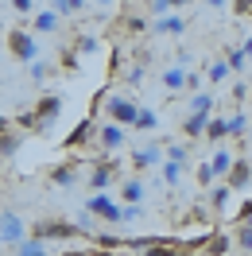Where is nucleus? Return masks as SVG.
Instances as JSON below:
<instances>
[{"mask_svg": "<svg viewBox=\"0 0 252 256\" xmlns=\"http://www.w3.org/2000/svg\"><path fill=\"white\" fill-rule=\"evenodd\" d=\"M32 237L39 240H78V237H90V225H74V222H35L32 225Z\"/></svg>", "mask_w": 252, "mask_h": 256, "instance_id": "obj_1", "label": "nucleus"}, {"mask_svg": "<svg viewBox=\"0 0 252 256\" xmlns=\"http://www.w3.org/2000/svg\"><path fill=\"white\" fill-rule=\"evenodd\" d=\"M105 112H109V120H116V124H136V112H140V105L132 101L128 94H105Z\"/></svg>", "mask_w": 252, "mask_h": 256, "instance_id": "obj_2", "label": "nucleus"}, {"mask_svg": "<svg viewBox=\"0 0 252 256\" xmlns=\"http://www.w3.org/2000/svg\"><path fill=\"white\" fill-rule=\"evenodd\" d=\"M94 167H90V175H86V182H90V190H109V182L116 178V171H120V160H90Z\"/></svg>", "mask_w": 252, "mask_h": 256, "instance_id": "obj_3", "label": "nucleus"}, {"mask_svg": "<svg viewBox=\"0 0 252 256\" xmlns=\"http://www.w3.org/2000/svg\"><path fill=\"white\" fill-rule=\"evenodd\" d=\"M24 237H28L24 218H20L16 210H0V244H12V248H16Z\"/></svg>", "mask_w": 252, "mask_h": 256, "instance_id": "obj_4", "label": "nucleus"}, {"mask_svg": "<svg viewBox=\"0 0 252 256\" xmlns=\"http://www.w3.org/2000/svg\"><path fill=\"white\" fill-rule=\"evenodd\" d=\"M8 50H12V58H20V62H35L39 58V47H35V39L24 28H12L8 32Z\"/></svg>", "mask_w": 252, "mask_h": 256, "instance_id": "obj_5", "label": "nucleus"}, {"mask_svg": "<svg viewBox=\"0 0 252 256\" xmlns=\"http://www.w3.org/2000/svg\"><path fill=\"white\" fill-rule=\"evenodd\" d=\"M58 112H62V97H58V94H47V97H39V105L32 109V116H35V132L50 128Z\"/></svg>", "mask_w": 252, "mask_h": 256, "instance_id": "obj_6", "label": "nucleus"}, {"mask_svg": "<svg viewBox=\"0 0 252 256\" xmlns=\"http://www.w3.org/2000/svg\"><path fill=\"white\" fill-rule=\"evenodd\" d=\"M86 210L90 214H97V218H105V222H120V206L116 202H109V194H90V202H86Z\"/></svg>", "mask_w": 252, "mask_h": 256, "instance_id": "obj_7", "label": "nucleus"}, {"mask_svg": "<svg viewBox=\"0 0 252 256\" xmlns=\"http://www.w3.org/2000/svg\"><path fill=\"white\" fill-rule=\"evenodd\" d=\"M124 124H116V120H109V124H97V140H101V148L105 152H116V148L124 144Z\"/></svg>", "mask_w": 252, "mask_h": 256, "instance_id": "obj_8", "label": "nucleus"}, {"mask_svg": "<svg viewBox=\"0 0 252 256\" xmlns=\"http://www.w3.org/2000/svg\"><path fill=\"white\" fill-rule=\"evenodd\" d=\"M248 178H252V163L248 160H233L229 175H225V186L236 194V190H244V186H248Z\"/></svg>", "mask_w": 252, "mask_h": 256, "instance_id": "obj_9", "label": "nucleus"}, {"mask_svg": "<svg viewBox=\"0 0 252 256\" xmlns=\"http://www.w3.org/2000/svg\"><path fill=\"white\" fill-rule=\"evenodd\" d=\"M94 136H97V124H94V116H86V120L62 140V148H66V152H78V148L86 144V140H94Z\"/></svg>", "mask_w": 252, "mask_h": 256, "instance_id": "obj_10", "label": "nucleus"}, {"mask_svg": "<svg viewBox=\"0 0 252 256\" xmlns=\"http://www.w3.org/2000/svg\"><path fill=\"white\" fill-rule=\"evenodd\" d=\"M210 116H214V112H186V120H182V136H186V140H198V136H206Z\"/></svg>", "mask_w": 252, "mask_h": 256, "instance_id": "obj_11", "label": "nucleus"}, {"mask_svg": "<svg viewBox=\"0 0 252 256\" xmlns=\"http://www.w3.org/2000/svg\"><path fill=\"white\" fill-rule=\"evenodd\" d=\"M159 163H163V148H159V144L140 148V152L132 156V167H136V171H148V167H159Z\"/></svg>", "mask_w": 252, "mask_h": 256, "instance_id": "obj_12", "label": "nucleus"}, {"mask_svg": "<svg viewBox=\"0 0 252 256\" xmlns=\"http://www.w3.org/2000/svg\"><path fill=\"white\" fill-rule=\"evenodd\" d=\"M50 182H54V186H74V182H78V160H66L62 167H54V171H50Z\"/></svg>", "mask_w": 252, "mask_h": 256, "instance_id": "obj_13", "label": "nucleus"}, {"mask_svg": "<svg viewBox=\"0 0 252 256\" xmlns=\"http://www.w3.org/2000/svg\"><path fill=\"white\" fill-rule=\"evenodd\" d=\"M144 194H148V186H144L140 178H128L124 186H120V202H124V206H140Z\"/></svg>", "mask_w": 252, "mask_h": 256, "instance_id": "obj_14", "label": "nucleus"}, {"mask_svg": "<svg viewBox=\"0 0 252 256\" xmlns=\"http://www.w3.org/2000/svg\"><path fill=\"white\" fill-rule=\"evenodd\" d=\"M20 144H24V132H16V128L0 132V160H12V156L20 152Z\"/></svg>", "mask_w": 252, "mask_h": 256, "instance_id": "obj_15", "label": "nucleus"}, {"mask_svg": "<svg viewBox=\"0 0 252 256\" xmlns=\"http://www.w3.org/2000/svg\"><path fill=\"white\" fill-rule=\"evenodd\" d=\"M229 244H233V237H229V233H210L202 256H229Z\"/></svg>", "mask_w": 252, "mask_h": 256, "instance_id": "obj_16", "label": "nucleus"}, {"mask_svg": "<svg viewBox=\"0 0 252 256\" xmlns=\"http://www.w3.org/2000/svg\"><path fill=\"white\" fill-rule=\"evenodd\" d=\"M16 256H50V244L39 240V237H24L16 244Z\"/></svg>", "mask_w": 252, "mask_h": 256, "instance_id": "obj_17", "label": "nucleus"}, {"mask_svg": "<svg viewBox=\"0 0 252 256\" xmlns=\"http://www.w3.org/2000/svg\"><path fill=\"white\" fill-rule=\"evenodd\" d=\"M233 152H229V148H218V152H214V160H210V167H214V178H225L229 175V167H233Z\"/></svg>", "mask_w": 252, "mask_h": 256, "instance_id": "obj_18", "label": "nucleus"}, {"mask_svg": "<svg viewBox=\"0 0 252 256\" xmlns=\"http://www.w3.org/2000/svg\"><path fill=\"white\" fill-rule=\"evenodd\" d=\"M186 28V20L182 16H159L156 24H152V35H167V32H182Z\"/></svg>", "mask_w": 252, "mask_h": 256, "instance_id": "obj_19", "label": "nucleus"}, {"mask_svg": "<svg viewBox=\"0 0 252 256\" xmlns=\"http://www.w3.org/2000/svg\"><path fill=\"white\" fill-rule=\"evenodd\" d=\"M186 86V66H171V70H163V90H182Z\"/></svg>", "mask_w": 252, "mask_h": 256, "instance_id": "obj_20", "label": "nucleus"}, {"mask_svg": "<svg viewBox=\"0 0 252 256\" xmlns=\"http://www.w3.org/2000/svg\"><path fill=\"white\" fill-rule=\"evenodd\" d=\"M229 198H233V190H229L225 182H221V186H214V190H210V210H214V214H221V210L229 206Z\"/></svg>", "mask_w": 252, "mask_h": 256, "instance_id": "obj_21", "label": "nucleus"}, {"mask_svg": "<svg viewBox=\"0 0 252 256\" xmlns=\"http://www.w3.org/2000/svg\"><path fill=\"white\" fill-rule=\"evenodd\" d=\"M35 32H43V35L58 32V12H35Z\"/></svg>", "mask_w": 252, "mask_h": 256, "instance_id": "obj_22", "label": "nucleus"}, {"mask_svg": "<svg viewBox=\"0 0 252 256\" xmlns=\"http://www.w3.org/2000/svg\"><path fill=\"white\" fill-rule=\"evenodd\" d=\"M86 8V0H50V12H58V16H74Z\"/></svg>", "mask_w": 252, "mask_h": 256, "instance_id": "obj_23", "label": "nucleus"}, {"mask_svg": "<svg viewBox=\"0 0 252 256\" xmlns=\"http://www.w3.org/2000/svg\"><path fill=\"white\" fill-rule=\"evenodd\" d=\"M206 136H210V144H221L229 132H225V120L221 116H210V124H206Z\"/></svg>", "mask_w": 252, "mask_h": 256, "instance_id": "obj_24", "label": "nucleus"}, {"mask_svg": "<svg viewBox=\"0 0 252 256\" xmlns=\"http://www.w3.org/2000/svg\"><path fill=\"white\" fill-rule=\"evenodd\" d=\"M178 178H182V163L163 160V182H167V186H178Z\"/></svg>", "mask_w": 252, "mask_h": 256, "instance_id": "obj_25", "label": "nucleus"}, {"mask_svg": "<svg viewBox=\"0 0 252 256\" xmlns=\"http://www.w3.org/2000/svg\"><path fill=\"white\" fill-rule=\"evenodd\" d=\"M225 78H229V66H225V62H210V66H206V82L221 86Z\"/></svg>", "mask_w": 252, "mask_h": 256, "instance_id": "obj_26", "label": "nucleus"}, {"mask_svg": "<svg viewBox=\"0 0 252 256\" xmlns=\"http://www.w3.org/2000/svg\"><path fill=\"white\" fill-rule=\"evenodd\" d=\"M132 128H144V132H152V128H159V116H156L152 109H140V112H136V124H132Z\"/></svg>", "mask_w": 252, "mask_h": 256, "instance_id": "obj_27", "label": "nucleus"}, {"mask_svg": "<svg viewBox=\"0 0 252 256\" xmlns=\"http://www.w3.org/2000/svg\"><path fill=\"white\" fill-rule=\"evenodd\" d=\"M236 248L240 252H252V225H236Z\"/></svg>", "mask_w": 252, "mask_h": 256, "instance_id": "obj_28", "label": "nucleus"}, {"mask_svg": "<svg viewBox=\"0 0 252 256\" xmlns=\"http://www.w3.org/2000/svg\"><path fill=\"white\" fill-rule=\"evenodd\" d=\"M214 109V97L210 94H194L190 97V112H210Z\"/></svg>", "mask_w": 252, "mask_h": 256, "instance_id": "obj_29", "label": "nucleus"}, {"mask_svg": "<svg viewBox=\"0 0 252 256\" xmlns=\"http://www.w3.org/2000/svg\"><path fill=\"white\" fill-rule=\"evenodd\" d=\"M244 112H236V116H229V120H225V132H229V136H244Z\"/></svg>", "mask_w": 252, "mask_h": 256, "instance_id": "obj_30", "label": "nucleus"}, {"mask_svg": "<svg viewBox=\"0 0 252 256\" xmlns=\"http://www.w3.org/2000/svg\"><path fill=\"white\" fill-rule=\"evenodd\" d=\"M225 66H229V74H233V70H244V50L233 47L229 54H225Z\"/></svg>", "mask_w": 252, "mask_h": 256, "instance_id": "obj_31", "label": "nucleus"}, {"mask_svg": "<svg viewBox=\"0 0 252 256\" xmlns=\"http://www.w3.org/2000/svg\"><path fill=\"white\" fill-rule=\"evenodd\" d=\"M163 156H167L171 163H182V167H186V144H171V148H163Z\"/></svg>", "mask_w": 252, "mask_h": 256, "instance_id": "obj_32", "label": "nucleus"}, {"mask_svg": "<svg viewBox=\"0 0 252 256\" xmlns=\"http://www.w3.org/2000/svg\"><path fill=\"white\" fill-rule=\"evenodd\" d=\"M198 186H206V190L214 186V167H210V160H206L202 167H198Z\"/></svg>", "mask_w": 252, "mask_h": 256, "instance_id": "obj_33", "label": "nucleus"}, {"mask_svg": "<svg viewBox=\"0 0 252 256\" xmlns=\"http://www.w3.org/2000/svg\"><path fill=\"white\" fill-rule=\"evenodd\" d=\"M236 225H252V198H248V202H240V210H236Z\"/></svg>", "mask_w": 252, "mask_h": 256, "instance_id": "obj_34", "label": "nucleus"}, {"mask_svg": "<svg viewBox=\"0 0 252 256\" xmlns=\"http://www.w3.org/2000/svg\"><path fill=\"white\" fill-rule=\"evenodd\" d=\"M47 74H50V62H39V58H35L32 62V82H43Z\"/></svg>", "mask_w": 252, "mask_h": 256, "instance_id": "obj_35", "label": "nucleus"}, {"mask_svg": "<svg viewBox=\"0 0 252 256\" xmlns=\"http://www.w3.org/2000/svg\"><path fill=\"white\" fill-rule=\"evenodd\" d=\"M74 50H78V54H90V50H97V39H94V35H82Z\"/></svg>", "mask_w": 252, "mask_h": 256, "instance_id": "obj_36", "label": "nucleus"}, {"mask_svg": "<svg viewBox=\"0 0 252 256\" xmlns=\"http://www.w3.org/2000/svg\"><path fill=\"white\" fill-rule=\"evenodd\" d=\"M12 8H16V12H24V16H28V12H35V0H12Z\"/></svg>", "mask_w": 252, "mask_h": 256, "instance_id": "obj_37", "label": "nucleus"}, {"mask_svg": "<svg viewBox=\"0 0 252 256\" xmlns=\"http://www.w3.org/2000/svg\"><path fill=\"white\" fill-rule=\"evenodd\" d=\"M233 12H236V16H248V12H252V0H233Z\"/></svg>", "mask_w": 252, "mask_h": 256, "instance_id": "obj_38", "label": "nucleus"}, {"mask_svg": "<svg viewBox=\"0 0 252 256\" xmlns=\"http://www.w3.org/2000/svg\"><path fill=\"white\" fill-rule=\"evenodd\" d=\"M62 66H66V70H78V50H66V54H62Z\"/></svg>", "mask_w": 252, "mask_h": 256, "instance_id": "obj_39", "label": "nucleus"}, {"mask_svg": "<svg viewBox=\"0 0 252 256\" xmlns=\"http://www.w3.org/2000/svg\"><path fill=\"white\" fill-rule=\"evenodd\" d=\"M152 12H156V16H167V12H171V4H167V0H152Z\"/></svg>", "mask_w": 252, "mask_h": 256, "instance_id": "obj_40", "label": "nucleus"}, {"mask_svg": "<svg viewBox=\"0 0 252 256\" xmlns=\"http://www.w3.org/2000/svg\"><path fill=\"white\" fill-rule=\"evenodd\" d=\"M124 28H128V32H136V35H140V32H144V20H136V16H132V20H124Z\"/></svg>", "mask_w": 252, "mask_h": 256, "instance_id": "obj_41", "label": "nucleus"}, {"mask_svg": "<svg viewBox=\"0 0 252 256\" xmlns=\"http://www.w3.org/2000/svg\"><path fill=\"white\" fill-rule=\"evenodd\" d=\"M244 97H248V86H244V82H240V86H233V101H244Z\"/></svg>", "mask_w": 252, "mask_h": 256, "instance_id": "obj_42", "label": "nucleus"}, {"mask_svg": "<svg viewBox=\"0 0 252 256\" xmlns=\"http://www.w3.org/2000/svg\"><path fill=\"white\" fill-rule=\"evenodd\" d=\"M58 256H94V248L86 252V248H70V252H58Z\"/></svg>", "mask_w": 252, "mask_h": 256, "instance_id": "obj_43", "label": "nucleus"}, {"mask_svg": "<svg viewBox=\"0 0 252 256\" xmlns=\"http://www.w3.org/2000/svg\"><path fill=\"white\" fill-rule=\"evenodd\" d=\"M94 256H124V252H112V248H94Z\"/></svg>", "mask_w": 252, "mask_h": 256, "instance_id": "obj_44", "label": "nucleus"}, {"mask_svg": "<svg viewBox=\"0 0 252 256\" xmlns=\"http://www.w3.org/2000/svg\"><path fill=\"white\" fill-rule=\"evenodd\" d=\"M8 128H12V120H8L4 112H0V132H8Z\"/></svg>", "mask_w": 252, "mask_h": 256, "instance_id": "obj_45", "label": "nucleus"}, {"mask_svg": "<svg viewBox=\"0 0 252 256\" xmlns=\"http://www.w3.org/2000/svg\"><path fill=\"white\" fill-rule=\"evenodd\" d=\"M240 50H244V58H248V54H252V35H248V39H244V47H240Z\"/></svg>", "mask_w": 252, "mask_h": 256, "instance_id": "obj_46", "label": "nucleus"}, {"mask_svg": "<svg viewBox=\"0 0 252 256\" xmlns=\"http://www.w3.org/2000/svg\"><path fill=\"white\" fill-rule=\"evenodd\" d=\"M206 4H214V8H225V0H206Z\"/></svg>", "mask_w": 252, "mask_h": 256, "instance_id": "obj_47", "label": "nucleus"}, {"mask_svg": "<svg viewBox=\"0 0 252 256\" xmlns=\"http://www.w3.org/2000/svg\"><path fill=\"white\" fill-rule=\"evenodd\" d=\"M167 4H171V8H178V4H190V0H167Z\"/></svg>", "mask_w": 252, "mask_h": 256, "instance_id": "obj_48", "label": "nucleus"}, {"mask_svg": "<svg viewBox=\"0 0 252 256\" xmlns=\"http://www.w3.org/2000/svg\"><path fill=\"white\" fill-rule=\"evenodd\" d=\"M248 16H252V12H248Z\"/></svg>", "mask_w": 252, "mask_h": 256, "instance_id": "obj_49", "label": "nucleus"}]
</instances>
